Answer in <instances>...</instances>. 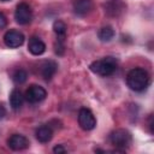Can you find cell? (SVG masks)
I'll return each mask as SVG.
<instances>
[{
    "mask_svg": "<svg viewBox=\"0 0 154 154\" xmlns=\"http://www.w3.org/2000/svg\"><path fill=\"white\" fill-rule=\"evenodd\" d=\"M149 73L142 67H135L126 75V83L135 91H143L149 85Z\"/></svg>",
    "mask_w": 154,
    "mask_h": 154,
    "instance_id": "obj_1",
    "label": "cell"
},
{
    "mask_svg": "<svg viewBox=\"0 0 154 154\" xmlns=\"http://www.w3.org/2000/svg\"><path fill=\"white\" fill-rule=\"evenodd\" d=\"M117 66H118V63H117L116 58L106 57V58H102V59L93 61L90 64L89 69H90L91 72H94V73H96L99 76L107 77V76H111V75H113L116 72Z\"/></svg>",
    "mask_w": 154,
    "mask_h": 154,
    "instance_id": "obj_2",
    "label": "cell"
},
{
    "mask_svg": "<svg viewBox=\"0 0 154 154\" xmlns=\"http://www.w3.org/2000/svg\"><path fill=\"white\" fill-rule=\"evenodd\" d=\"M109 142L118 149L125 150L132 142L131 134L125 129H117L111 132L109 135Z\"/></svg>",
    "mask_w": 154,
    "mask_h": 154,
    "instance_id": "obj_3",
    "label": "cell"
},
{
    "mask_svg": "<svg viewBox=\"0 0 154 154\" xmlns=\"http://www.w3.org/2000/svg\"><path fill=\"white\" fill-rule=\"evenodd\" d=\"M14 19L18 24L25 25L31 22L32 19V11L31 7L26 2H20L17 5L16 11H14Z\"/></svg>",
    "mask_w": 154,
    "mask_h": 154,
    "instance_id": "obj_4",
    "label": "cell"
},
{
    "mask_svg": "<svg viewBox=\"0 0 154 154\" xmlns=\"http://www.w3.org/2000/svg\"><path fill=\"white\" fill-rule=\"evenodd\" d=\"M78 124L85 131L93 130L96 126V119L93 112L88 108H81L78 112Z\"/></svg>",
    "mask_w": 154,
    "mask_h": 154,
    "instance_id": "obj_5",
    "label": "cell"
},
{
    "mask_svg": "<svg viewBox=\"0 0 154 154\" xmlns=\"http://www.w3.org/2000/svg\"><path fill=\"white\" fill-rule=\"evenodd\" d=\"M46 96H47V93H46L45 88H42L41 85H37V84H31L24 94L25 100L30 103L41 102L42 100L46 99Z\"/></svg>",
    "mask_w": 154,
    "mask_h": 154,
    "instance_id": "obj_6",
    "label": "cell"
},
{
    "mask_svg": "<svg viewBox=\"0 0 154 154\" xmlns=\"http://www.w3.org/2000/svg\"><path fill=\"white\" fill-rule=\"evenodd\" d=\"M24 35L18 30H8L4 35V43L8 48H18L24 43Z\"/></svg>",
    "mask_w": 154,
    "mask_h": 154,
    "instance_id": "obj_7",
    "label": "cell"
},
{
    "mask_svg": "<svg viewBox=\"0 0 154 154\" xmlns=\"http://www.w3.org/2000/svg\"><path fill=\"white\" fill-rule=\"evenodd\" d=\"M105 12L109 17H118L125 11L126 5L124 4L123 0H107L103 5Z\"/></svg>",
    "mask_w": 154,
    "mask_h": 154,
    "instance_id": "obj_8",
    "label": "cell"
},
{
    "mask_svg": "<svg viewBox=\"0 0 154 154\" xmlns=\"http://www.w3.org/2000/svg\"><path fill=\"white\" fill-rule=\"evenodd\" d=\"M7 146L12 150H23L29 147V140L23 135L14 134L7 140Z\"/></svg>",
    "mask_w": 154,
    "mask_h": 154,
    "instance_id": "obj_9",
    "label": "cell"
},
{
    "mask_svg": "<svg viewBox=\"0 0 154 154\" xmlns=\"http://www.w3.org/2000/svg\"><path fill=\"white\" fill-rule=\"evenodd\" d=\"M72 8L77 16L84 17L93 10V1L91 0H73Z\"/></svg>",
    "mask_w": 154,
    "mask_h": 154,
    "instance_id": "obj_10",
    "label": "cell"
},
{
    "mask_svg": "<svg viewBox=\"0 0 154 154\" xmlns=\"http://www.w3.org/2000/svg\"><path fill=\"white\" fill-rule=\"evenodd\" d=\"M57 69H58V65L55 61L46 60L40 65V73L43 77V79L48 81L54 76V73L57 72Z\"/></svg>",
    "mask_w": 154,
    "mask_h": 154,
    "instance_id": "obj_11",
    "label": "cell"
},
{
    "mask_svg": "<svg viewBox=\"0 0 154 154\" xmlns=\"http://www.w3.org/2000/svg\"><path fill=\"white\" fill-rule=\"evenodd\" d=\"M28 49L32 55H41V54H43L46 52V45L41 38L32 36L29 40Z\"/></svg>",
    "mask_w": 154,
    "mask_h": 154,
    "instance_id": "obj_12",
    "label": "cell"
},
{
    "mask_svg": "<svg viewBox=\"0 0 154 154\" xmlns=\"http://www.w3.org/2000/svg\"><path fill=\"white\" fill-rule=\"evenodd\" d=\"M35 136H36L38 142L47 143L53 137V129H52L51 125H41L40 128H37V130L35 132Z\"/></svg>",
    "mask_w": 154,
    "mask_h": 154,
    "instance_id": "obj_13",
    "label": "cell"
},
{
    "mask_svg": "<svg viewBox=\"0 0 154 154\" xmlns=\"http://www.w3.org/2000/svg\"><path fill=\"white\" fill-rule=\"evenodd\" d=\"M23 101H24V96H23L22 91L19 89H13L10 94V105H11V107L14 111H17L22 107Z\"/></svg>",
    "mask_w": 154,
    "mask_h": 154,
    "instance_id": "obj_14",
    "label": "cell"
},
{
    "mask_svg": "<svg viewBox=\"0 0 154 154\" xmlns=\"http://www.w3.org/2000/svg\"><path fill=\"white\" fill-rule=\"evenodd\" d=\"M53 31L57 35V40L59 41H65L66 37V31H67V26L63 20H55L53 23Z\"/></svg>",
    "mask_w": 154,
    "mask_h": 154,
    "instance_id": "obj_15",
    "label": "cell"
},
{
    "mask_svg": "<svg viewBox=\"0 0 154 154\" xmlns=\"http://www.w3.org/2000/svg\"><path fill=\"white\" fill-rule=\"evenodd\" d=\"M97 36H99V38H100L102 42H108V41H111V40L114 37V30H113V28L109 26V25L102 26V28L99 30Z\"/></svg>",
    "mask_w": 154,
    "mask_h": 154,
    "instance_id": "obj_16",
    "label": "cell"
},
{
    "mask_svg": "<svg viewBox=\"0 0 154 154\" xmlns=\"http://www.w3.org/2000/svg\"><path fill=\"white\" fill-rule=\"evenodd\" d=\"M26 78H28V73H26V71L23 70V69L16 70V71L13 72V75H12V79H13V82H14L16 84H23V83L26 81Z\"/></svg>",
    "mask_w": 154,
    "mask_h": 154,
    "instance_id": "obj_17",
    "label": "cell"
},
{
    "mask_svg": "<svg viewBox=\"0 0 154 154\" xmlns=\"http://www.w3.org/2000/svg\"><path fill=\"white\" fill-rule=\"evenodd\" d=\"M53 152L57 153V154H63V153H66V149H65L61 144H58V146H55V147L53 148Z\"/></svg>",
    "mask_w": 154,
    "mask_h": 154,
    "instance_id": "obj_18",
    "label": "cell"
},
{
    "mask_svg": "<svg viewBox=\"0 0 154 154\" xmlns=\"http://www.w3.org/2000/svg\"><path fill=\"white\" fill-rule=\"evenodd\" d=\"M6 25H7V19H6V17H5V14L0 12V29H2V28H5Z\"/></svg>",
    "mask_w": 154,
    "mask_h": 154,
    "instance_id": "obj_19",
    "label": "cell"
},
{
    "mask_svg": "<svg viewBox=\"0 0 154 154\" xmlns=\"http://www.w3.org/2000/svg\"><path fill=\"white\" fill-rule=\"evenodd\" d=\"M5 114H6V109H5V107L0 103V119H1V118H4V117H5Z\"/></svg>",
    "mask_w": 154,
    "mask_h": 154,
    "instance_id": "obj_20",
    "label": "cell"
},
{
    "mask_svg": "<svg viewBox=\"0 0 154 154\" xmlns=\"http://www.w3.org/2000/svg\"><path fill=\"white\" fill-rule=\"evenodd\" d=\"M1 1H10V0H1Z\"/></svg>",
    "mask_w": 154,
    "mask_h": 154,
    "instance_id": "obj_21",
    "label": "cell"
}]
</instances>
